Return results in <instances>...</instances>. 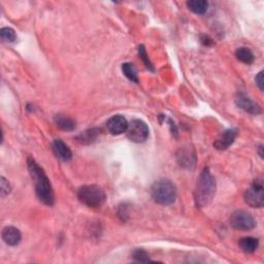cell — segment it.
Here are the masks:
<instances>
[{"label": "cell", "instance_id": "cell-18", "mask_svg": "<svg viewBox=\"0 0 264 264\" xmlns=\"http://www.w3.org/2000/svg\"><path fill=\"white\" fill-rule=\"evenodd\" d=\"M0 35H1V38L3 41L7 43H14L16 42V39H17V35H16L15 30L10 27L2 28L1 31H0Z\"/></svg>", "mask_w": 264, "mask_h": 264}, {"label": "cell", "instance_id": "cell-9", "mask_svg": "<svg viewBox=\"0 0 264 264\" xmlns=\"http://www.w3.org/2000/svg\"><path fill=\"white\" fill-rule=\"evenodd\" d=\"M235 102L237 107H239L242 109L247 111V113L252 114V115H258L261 113L260 107L257 105V103H255L250 97H248L246 94H243V93L237 94Z\"/></svg>", "mask_w": 264, "mask_h": 264}, {"label": "cell", "instance_id": "cell-7", "mask_svg": "<svg viewBox=\"0 0 264 264\" xmlns=\"http://www.w3.org/2000/svg\"><path fill=\"white\" fill-rule=\"evenodd\" d=\"M230 224L234 229L248 231L256 226V221L250 213L244 210H238L231 215Z\"/></svg>", "mask_w": 264, "mask_h": 264}, {"label": "cell", "instance_id": "cell-4", "mask_svg": "<svg viewBox=\"0 0 264 264\" xmlns=\"http://www.w3.org/2000/svg\"><path fill=\"white\" fill-rule=\"evenodd\" d=\"M78 197L79 202L85 205L93 207H100L106 202V193L101 188L95 185H88L83 186L78 191Z\"/></svg>", "mask_w": 264, "mask_h": 264}, {"label": "cell", "instance_id": "cell-6", "mask_svg": "<svg viewBox=\"0 0 264 264\" xmlns=\"http://www.w3.org/2000/svg\"><path fill=\"white\" fill-rule=\"evenodd\" d=\"M261 180H256L245 192V202L252 207H262L264 204V190Z\"/></svg>", "mask_w": 264, "mask_h": 264}, {"label": "cell", "instance_id": "cell-20", "mask_svg": "<svg viewBox=\"0 0 264 264\" xmlns=\"http://www.w3.org/2000/svg\"><path fill=\"white\" fill-rule=\"evenodd\" d=\"M132 258L138 261V262H141V263H147V262H151V259L149 257V255L146 251L143 250H135L132 254Z\"/></svg>", "mask_w": 264, "mask_h": 264}, {"label": "cell", "instance_id": "cell-13", "mask_svg": "<svg viewBox=\"0 0 264 264\" xmlns=\"http://www.w3.org/2000/svg\"><path fill=\"white\" fill-rule=\"evenodd\" d=\"M259 245V242L257 238L255 237H244L241 239V242H239V248L246 252V253H253L256 250H257Z\"/></svg>", "mask_w": 264, "mask_h": 264}, {"label": "cell", "instance_id": "cell-22", "mask_svg": "<svg viewBox=\"0 0 264 264\" xmlns=\"http://www.w3.org/2000/svg\"><path fill=\"white\" fill-rule=\"evenodd\" d=\"M10 192H11L10 183L2 177L1 178V195H2V197H5L6 195H9Z\"/></svg>", "mask_w": 264, "mask_h": 264}, {"label": "cell", "instance_id": "cell-8", "mask_svg": "<svg viewBox=\"0 0 264 264\" xmlns=\"http://www.w3.org/2000/svg\"><path fill=\"white\" fill-rule=\"evenodd\" d=\"M107 127H108V130L111 134L119 135L126 132L127 127H128V122L123 116L116 115L108 120Z\"/></svg>", "mask_w": 264, "mask_h": 264}, {"label": "cell", "instance_id": "cell-17", "mask_svg": "<svg viewBox=\"0 0 264 264\" xmlns=\"http://www.w3.org/2000/svg\"><path fill=\"white\" fill-rule=\"evenodd\" d=\"M122 71L124 76L133 83H139L138 70L131 63H125L122 65Z\"/></svg>", "mask_w": 264, "mask_h": 264}, {"label": "cell", "instance_id": "cell-10", "mask_svg": "<svg viewBox=\"0 0 264 264\" xmlns=\"http://www.w3.org/2000/svg\"><path fill=\"white\" fill-rule=\"evenodd\" d=\"M21 233L18 228L13 226H7L2 230V239L3 242L12 247H15L21 242Z\"/></svg>", "mask_w": 264, "mask_h": 264}, {"label": "cell", "instance_id": "cell-11", "mask_svg": "<svg viewBox=\"0 0 264 264\" xmlns=\"http://www.w3.org/2000/svg\"><path fill=\"white\" fill-rule=\"evenodd\" d=\"M53 151L55 155L62 161H69L73 158L71 150L61 140H55L53 141Z\"/></svg>", "mask_w": 264, "mask_h": 264}, {"label": "cell", "instance_id": "cell-2", "mask_svg": "<svg viewBox=\"0 0 264 264\" xmlns=\"http://www.w3.org/2000/svg\"><path fill=\"white\" fill-rule=\"evenodd\" d=\"M216 193V181L209 169H204L199 175L194 192L196 205L199 207L207 206Z\"/></svg>", "mask_w": 264, "mask_h": 264}, {"label": "cell", "instance_id": "cell-19", "mask_svg": "<svg viewBox=\"0 0 264 264\" xmlns=\"http://www.w3.org/2000/svg\"><path fill=\"white\" fill-rule=\"evenodd\" d=\"M97 135H98V130L97 129H91V130L85 131L83 134L79 135L78 139L81 142L89 143V142L93 141L96 138H97Z\"/></svg>", "mask_w": 264, "mask_h": 264}, {"label": "cell", "instance_id": "cell-14", "mask_svg": "<svg viewBox=\"0 0 264 264\" xmlns=\"http://www.w3.org/2000/svg\"><path fill=\"white\" fill-rule=\"evenodd\" d=\"M187 5L191 12L197 15L205 14L207 7H209V3L205 0H191V1L187 2Z\"/></svg>", "mask_w": 264, "mask_h": 264}, {"label": "cell", "instance_id": "cell-1", "mask_svg": "<svg viewBox=\"0 0 264 264\" xmlns=\"http://www.w3.org/2000/svg\"><path fill=\"white\" fill-rule=\"evenodd\" d=\"M27 164L31 177L34 180L36 195L39 201L47 205H53L55 201L54 191L44 170L32 158H28Z\"/></svg>", "mask_w": 264, "mask_h": 264}, {"label": "cell", "instance_id": "cell-12", "mask_svg": "<svg viewBox=\"0 0 264 264\" xmlns=\"http://www.w3.org/2000/svg\"><path fill=\"white\" fill-rule=\"evenodd\" d=\"M236 130L229 129L224 131V133L221 135V138L215 142V147L218 150H226L231 145H233L235 138H236Z\"/></svg>", "mask_w": 264, "mask_h": 264}, {"label": "cell", "instance_id": "cell-15", "mask_svg": "<svg viewBox=\"0 0 264 264\" xmlns=\"http://www.w3.org/2000/svg\"><path fill=\"white\" fill-rule=\"evenodd\" d=\"M55 122L59 128H61L62 130H65V131H73L76 128V122L74 121L73 119L67 118V117H63L61 115L56 116Z\"/></svg>", "mask_w": 264, "mask_h": 264}, {"label": "cell", "instance_id": "cell-3", "mask_svg": "<svg viewBox=\"0 0 264 264\" xmlns=\"http://www.w3.org/2000/svg\"><path fill=\"white\" fill-rule=\"evenodd\" d=\"M151 195L155 202L162 205H169L174 202L175 197H177V190L171 181L159 180L152 186Z\"/></svg>", "mask_w": 264, "mask_h": 264}, {"label": "cell", "instance_id": "cell-21", "mask_svg": "<svg viewBox=\"0 0 264 264\" xmlns=\"http://www.w3.org/2000/svg\"><path fill=\"white\" fill-rule=\"evenodd\" d=\"M139 53H140V57L141 58V60L143 61V63L146 64V66L148 68H150V69H153V66H152V64H151V62L149 60V57H148V55H147L145 47L140 46V50H139Z\"/></svg>", "mask_w": 264, "mask_h": 264}, {"label": "cell", "instance_id": "cell-16", "mask_svg": "<svg viewBox=\"0 0 264 264\" xmlns=\"http://www.w3.org/2000/svg\"><path fill=\"white\" fill-rule=\"evenodd\" d=\"M236 58L246 64H252L254 61V55L252 51L248 47H239L235 52Z\"/></svg>", "mask_w": 264, "mask_h": 264}, {"label": "cell", "instance_id": "cell-23", "mask_svg": "<svg viewBox=\"0 0 264 264\" xmlns=\"http://www.w3.org/2000/svg\"><path fill=\"white\" fill-rule=\"evenodd\" d=\"M255 81H256V84H257V86L259 87V89L262 91L263 90V84H264L263 71H260V73L257 75V77H256V78H255Z\"/></svg>", "mask_w": 264, "mask_h": 264}, {"label": "cell", "instance_id": "cell-5", "mask_svg": "<svg viewBox=\"0 0 264 264\" xmlns=\"http://www.w3.org/2000/svg\"><path fill=\"white\" fill-rule=\"evenodd\" d=\"M126 134L131 141L140 143L146 141L149 138V127L141 120L135 119L128 124Z\"/></svg>", "mask_w": 264, "mask_h": 264}]
</instances>
